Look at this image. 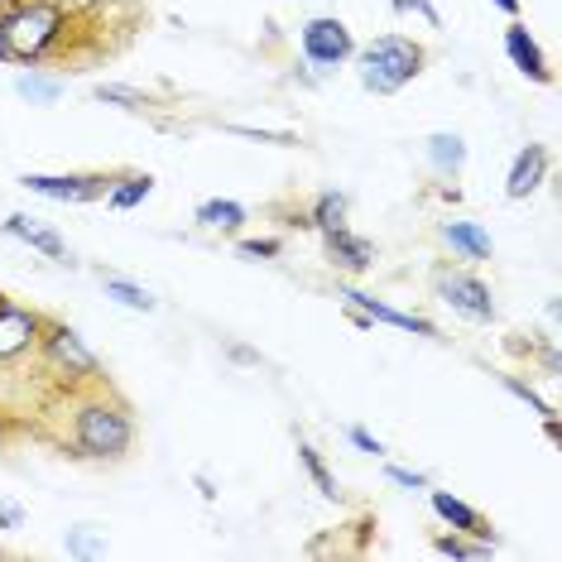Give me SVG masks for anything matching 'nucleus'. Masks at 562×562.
Returning a JSON list of instances; mask_svg holds the SVG:
<instances>
[{
	"label": "nucleus",
	"instance_id": "nucleus-20",
	"mask_svg": "<svg viewBox=\"0 0 562 562\" xmlns=\"http://www.w3.org/2000/svg\"><path fill=\"white\" fill-rule=\"evenodd\" d=\"M308 226L313 231H337V226H347V198L341 192H317L313 198V212H308Z\"/></svg>",
	"mask_w": 562,
	"mask_h": 562
},
{
	"label": "nucleus",
	"instance_id": "nucleus-33",
	"mask_svg": "<svg viewBox=\"0 0 562 562\" xmlns=\"http://www.w3.org/2000/svg\"><path fill=\"white\" fill-rule=\"evenodd\" d=\"M10 433H15V423H10V419H5V413H0V447H5V443H10Z\"/></svg>",
	"mask_w": 562,
	"mask_h": 562
},
{
	"label": "nucleus",
	"instance_id": "nucleus-12",
	"mask_svg": "<svg viewBox=\"0 0 562 562\" xmlns=\"http://www.w3.org/2000/svg\"><path fill=\"white\" fill-rule=\"evenodd\" d=\"M505 54H510V63H515L524 78H534V82H553V68H548L543 48L534 44V34L524 30L519 20H510V30H505Z\"/></svg>",
	"mask_w": 562,
	"mask_h": 562
},
{
	"label": "nucleus",
	"instance_id": "nucleus-15",
	"mask_svg": "<svg viewBox=\"0 0 562 562\" xmlns=\"http://www.w3.org/2000/svg\"><path fill=\"white\" fill-rule=\"evenodd\" d=\"M5 236L24 241V246L48 255V260H68V241L58 231H48L44 222H34V216H5Z\"/></svg>",
	"mask_w": 562,
	"mask_h": 562
},
{
	"label": "nucleus",
	"instance_id": "nucleus-18",
	"mask_svg": "<svg viewBox=\"0 0 562 562\" xmlns=\"http://www.w3.org/2000/svg\"><path fill=\"white\" fill-rule=\"evenodd\" d=\"M150 192H154V178L150 174H116L112 188H106V202H112L116 212H130V207H140Z\"/></svg>",
	"mask_w": 562,
	"mask_h": 562
},
{
	"label": "nucleus",
	"instance_id": "nucleus-23",
	"mask_svg": "<svg viewBox=\"0 0 562 562\" xmlns=\"http://www.w3.org/2000/svg\"><path fill=\"white\" fill-rule=\"evenodd\" d=\"M298 461H303V471L313 476V485H317V491H323L327 500H337V495H341V491H337V481H332V471H327V461H323V452H317L313 443H303V437H298Z\"/></svg>",
	"mask_w": 562,
	"mask_h": 562
},
{
	"label": "nucleus",
	"instance_id": "nucleus-11",
	"mask_svg": "<svg viewBox=\"0 0 562 562\" xmlns=\"http://www.w3.org/2000/svg\"><path fill=\"white\" fill-rule=\"evenodd\" d=\"M548 178V144H524L515 154V164H510V178H505V198H529V192H539Z\"/></svg>",
	"mask_w": 562,
	"mask_h": 562
},
{
	"label": "nucleus",
	"instance_id": "nucleus-3",
	"mask_svg": "<svg viewBox=\"0 0 562 562\" xmlns=\"http://www.w3.org/2000/svg\"><path fill=\"white\" fill-rule=\"evenodd\" d=\"M428 63V48L419 39H405V34H380L375 44H365L356 54V72H361V87L375 96H395L405 92L413 78Z\"/></svg>",
	"mask_w": 562,
	"mask_h": 562
},
{
	"label": "nucleus",
	"instance_id": "nucleus-34",
	"mask_svg": "<svg viewBox=\"0 0 562 562\" xmlns=\"http://www.w3.org/2000/svg\"><path fill=\"white\" fill-rule=\"evenodd\" d=\"M0 5H5V0H0Z\"/></svg>",
	"mask_w": 562,
	"mask_h": 562
},
{
	"label": "nucleus",
	"instance_id": "nucleus-21",
	"mask_svg": "<svg viewBox=\"0 0 562 562\" xmlns=\"http://www.w3.org/2000/svg\"><path fill=\"white\" fill-rule=\"evenodd\" d=\"M15 92L24 96V102H34V106H54L58 96H63V82L58 78H44V72H24V78L15 82Z\"/></svg>",
	"mask_w": 562,
	"mask_h": 562
},
{
	"label": "nucleus",
	"instance_id": "nucleus-4",
	"mask_svg": "<svg viewBox=\"0 0 562 562\" xmlns=\"http://www.w3.org/2000/svg\"><path fill=\"white\" fill-rule=\"evenodd\" d=\"M39 356L54 375H63V380H78V385H106V371L102 361H96V351L82 341L72 327L63 323H48L44 317V332H39Z\"/></svg>",
	"mask_w": 562,
	"mask_h": 562
},
{
	"label": "nucleus",
	"instance_id": "nucleus-32",
	"mask_svg": "<svg viewBox=\"0 0 562 562\" xmlns=\"http://www.w3.org/2000/svg\"><path fill=\"white\" fill-rule=\"evenodd\" d=\"M491 5H495V10H505L510 20H519V0H491Z\"/></svg>",
	"mask_w": 562,
	"mask_h": 562
},
{
	"label": "nucleus",
	"instance_id": "nucleus-27",
	"mask_svg": "<svg viewBox=\"0 0 562 562\" xmlns=\"http://www.w3.org/2000/svg\"><path fill=\"white\" fill-rule=\"evenodd\" d=\"M236 250L246 255V260H274V255L284 250V241H279V236H265V241H241Z\"/></svg>",
	"mask_w": 562,
	"mask_h": 562
},
{
	"label": "nucleus",
	"instance_id": "nucleus-5",
	"mask_svg": "<svg viewBox=\"0 0 562 562\" xmlns=\"http://www.w3.org/2000/svg\"><path fill=\"white\" fill-rule=\"evenodd\" d=\"M433 289H437V298H443L452 313L471 317V323H495V298H491V289H485L476 274L447 270V265H443V270L433 274Z\"/></svg>",
	"mask_w": 562,
	"mask_h": 562
},
{
	"label": "nucleus",
	"instance_id": "nucleus-13",
	"mask_svg": "<svg viewBox=\"0 0 562 562\" xmlns=\"http://www.w3.org/2000/svg\"><path fill=\"white\" fill-rule=\"evenodd\" d=\"M327 255H332V265L347 270V274H365L375 265V246L365 236H356V231H347V226L327 231Z\"/></svg>",
	"mask_w": 562,
	"mask_h": 562
},
{
	"label": "nucleus",
	"instance_id": "nucleus-29",
	"mask_svg": "<svg viewBox=\"0 0 562 562\" xmlns=\"http://www.w3.org/2000/svg\"><path fill=\"white\" fill-rule=\"evenodd\" d=\"M347 443H351V447H361L365 457H385V443H380V437H371V433H365L361 423H356V428H347Z\"/></svg>",
	"mask_w": 562,
	"mask_h": 562
},
{
	"label": "nucleus",
	"instance_id": "nucleus-10",
	"mask_svg": "<svg viewBox=\"0 0 562 562\" xmlns=\"http://www.w3.org/2000/svg\"><path fill=\"white\" fill-rule=\"evenodd\" d=\"M428 500H433V515L443 519L452 534H467V539L495 543V529H491V524H485V515H481V510H471V505H467V500H457L452 491H433Z\"/></svg>",
	"mask_w": 562,
	"mask_h": 562
},
{
	"label": "nucleus",
	"instance_id": "nucleus-14",
	"mask_svg": "<svg viewBox=\"0 0 562 562\" xmlns=\"http://www.w3.org/2000/svg\"><path fill=\"white\" fill-rule=\"evenodd\" d=\"M437 236L447 241L457 260H491V250H495L491 231L476 226V222H457V216H452V222H437Z\"/></svg>",
	"mask_w": 562,
	"mask_h": 562
},
{
	"label": "nucleus",
	"instance_id": "nucleus-7",
	"mask_svg": "<svg viewBox=\"0 0 562 562\" xmlns=\"http://www.w3.org/2000/svg\"><path fill=\"white\" fill-rule=\"evenodd\" d=\"M20 183L48 202H96L112 188V174H24Z\"/></svg>",
	"mask_w": 562,
	"mask_h": 562
},
{
	"label": "nucleus",
	"instance_id": "nucleus-22",
	"mask_svg": "<svg viewBox=\"0 0 562 562\" xmlns=\"http://www.w3.org/2000/svg\"><path fill=\"white\" fill-rule=\"evenodd\" d=\"M96 102L120 106V112H150V106H154L140 87H126V82H102V87H96Z\"/></svg>",
	"mask_w": 562,
	"mask_h": 562
},
{
	"label": "nucleus",
	"instance_id": "nucleus-16",
	"mask_svg": "<svg viewBox=\"0 0 562 562\" xmlns=\"http://www.w3.org/2000/svg\"><path fill=\"white\" fill-rule=\"evenodd\" d=\"M198 226H207V231H241L246 226V207L241 202H231V198H207V202H198Z\"/></svg>",
	"mask_w": 562,
	"mask_h": 562
},
{
	"label": "nucleus",
	"instance_id": "nucleus-28",
	"mask_svg": "<svg viewBox=\"0 0 562 562\" xmlns=\"http://www.w3.org/2000/svg\"><path fill=\"white\" fill-rule=\"evenodd\" d=\"M389 5L399 10V15H419V20H428L437 30V24H443V15H437V5L433 0H389Z\"/></svg>",
	"mask_w": 562,
	"mask_h": 562
},
{
	"label": "nucleus",
	"instance_id": "nucleus-25",
	"mask_svg": "<svg viewBox=\"0 0 562 562\" xmlns=\"http://www.w3.org/2000/svg\"><path fill=\"white\" fill-rule=\"evenodd\" d=\"M491 548L495 543H481V539H467V534H447V539H437L433 543V553H443V558H491Z\"/></svg>",
	"mask_w": 562,
	"mask_h": 562
},
{
	"label": "nucleus",
	"instance_id": "nucleus-31",
	"mask_svg": "<svg viewBox=\"0 0 562 562\" xmlns=\"http://www.w3.org/2000/svg\"><path fill=\"white\" fill-rule=\"evenodd\" d=\"M24 524V510L10 505V500H0V529H20Z\"/></svg>",
	"mask_w": 562,
	"mask_h": 562
},
{
	"label": "nucleus",
	"instance_id": "nucleus-2",
	"mask_svg": "<svg viewBox=\"0 0 562 562\" xmlns=\"http://www.w3.org/2000/svg\"><path fill=\"white\" fill-rule=\"evenodd\" d=\"M130 447H136V413L106 385H92V395L72 405V457L120 461L130 457Z\"/></svg>",
	"mask_w": 562,
	"mask_h": 562
},
{
	"label": "nucleus",
	"instance_id": "nucleus-17",
	"mask_svg": "<svg viewBox=\"0 0 562 562\" xmlns=\"http://www.w3.org/2000/svg\"><path fill=\"white\" fill-rule=\"evenodd\" d=\"M428 159H433L437 174H461L467 168V140L437 130V136H428Z\"/></svg>",
	"mask_w": 562,
	"mask_h": 562
},
{
	"label": "nucleus",
	"instance_id": "nucleus-1",
	"mask_svg": "<svg viewBox=\"0 0 562 562\" xmlns=\"http://www.w3.org/2000/svg\"><path fill=\"white\" fill-rule=\"evenodd\" d=\"M68 0H5L0 5V63H44L68 39Z\"/></svg>",
	"mask_w": 562,
	"mask_h": 562
},
{
	"label": "nucleus",
	"instance_id": "nucleus-6",
	"mask_svg": "<svg viewBox=\"0 0 562 562\" xmlns=\"http://www.w3.org/2000/svg\"><path fill=\"white\" fill-rule=\"evenodd\" d=\"M298 44H303V58H308L313 68H341L351 54H356V39H351V30L341 24L337 15H317L303 24V34H298Z\"/></svg>",
	"mask_w": 562,
	"mask_h": 562
},
{
	"label": "nucleus",
	"instance_id": "nucleus-9",
	"mask_svg": "<svg viewBox=\"0 0 562 562\" xmlns=\"http://www.w3.org/2000/svg\"><path fill=\"white\" fill-rule=\"evenodd\" d=\"M337 298L347 303V308H356L361 317H371V323L399 327V332H413V337H437V327L428 323V317H419V313H399V308H389V303L371 298V293H361V289H337Z\"/></svg>",
	"mask_w": 562,
	"mask_h": 562
},
{
	"label": "nucleus",
	"instance_id": "nucleus-19",
	"mask_svg": "<svg viewBox=\"0 0 562 562\" xmlns=\"http://www.w3.org/2000/svg\"><path fill=\"white\" fill-rule=\"evenodd\" d=\"M106 298L126 303V308H136V313H154L159 308V298L150 289L136 284V279H120V274H106Z\"/></svg>",
	"mask_w": 562,
	"mask_h": 562
},
{
	"label": "nucleus",
	"instance_id": "nucleus-26",
	"mask_svg": "<svg viewBox=\"0 0 562 562\" xmlns=\"http://www.w3.org/2000/svg\"><path fill=\"white\" fill-rule=\"evenodd\" d=\"M68 553H72V558H102L106 543L96 539L92 529H72V534H68Z\"/></svg>",
	"mask_w": 562,
	"mask_h": 562
},
{
	"label": "nucleus",
	"instance_id": "nucleus-24",
	"mask_svg": "<svg viewBox=\"0 0 562 562\" xmlns=\"http://www.w3.org/2000/svg\"><path fill=\"white\" fill-rule=\"evenodd\" d=\"M500 385H505L510 395H515V399H524V405H529L534 413H539V419H543V428H548V437H558V413H553V405H548V399H539V395H534V389L524 385V380H515V375H505V380H500Z\"/></svg>",
	"mask_w": 562,
	"mask_h": 562
},
{
	"label": "nucleus",
	"instance_id": "nucleus-8",
	"mask_svg": "<svg viewBox=\"0 0 562 562\" xmlns=\"http://www.w3.org/2000/svg\"><path fill=\"white\" fill-rule=\"evenodd\" d=\"M39 332H44V317L0 293V361H20L24 351H39Z\"/></svg>",
	"mask_w": 562,
	"mask_h": 562
},
{
	"label": "nucleus",
	"instance_id": "nucleus-30",
	"mask_svg": "<svg viewBox=\"0 0 562 562\" xmlns=\"http://www.w3.org/2000/svg\"><path fill=\"white\" fill-rule=\"evenodd\" d=\"M385 476H389L395 485H405V491H423V485H428L423 471H405V467H385Z\"/></svg>",
	"mask_w": 562,
	"mask_h": 562
}]
</instances>
